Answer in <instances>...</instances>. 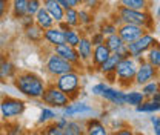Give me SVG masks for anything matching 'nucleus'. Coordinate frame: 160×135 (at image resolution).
Wrapping results in <instances>:
<instances>
[{
  "label": "nucleus",
  "mask_w": 160,
  "mask_h": 135,
  "mask_svg": "<svg viewBox=\"0 0 160 135\" xmlns=\"http://www.w3.org/2000/svg\"><path fill=\"white\" fill-rule=\"evenodd\" d=\"M57 120V114L52 108H43L42 112H40V118H39V123L40 124H46V123H52Z\"/></svg>",
  "instance_id": "7c9ffc66"
},
{
  "label": "nucleus",
  "mask_w": 160,
  "mask_h": 135,
  "mask_svg": "<svg viewBox=\"0 0 160 135\" xmlns=\"http://www.w3.org/2000/svg\"><path fill=\"white\" fill-rule=\"evenodd\" d=\"M25 108H26L25 101L14 97H5L0 101V114L3 118H14L22 115L25 112Z\"/></svg>",
  "instance_id": "6e6552de"
},
{
  "label": "nucleus",
  "mask_w": 160,
  "mask_h": 135,
  "mask_svg": "<svg viewBox=\"0 0 160 135\" xmlns=\"http://www.w3.org/2000/svg\"><path fill=\"white\" fill-rule=\"evenodd\" d=\"M56 88H59L62 92H65L71 100H76L80 92V75L77 71L63 74L60 77H56L54 81Z\"/></svg>",
  "instance_id": "20e7f679"
},
{
  "label": "nucleus",
  "mask_w": 160,
  "mask_h": 135,
  "mask_svg": "<svg viewBox=\"0 0 160 135\" xmlns=\"http://www.w3.org/2000/svg\"><path fill=\"white\" fill-rule=\"evenodd\" d=\"M106 88H108V84H106V83H97V84H94V86H92L91 92H92V95L102 97V94L105 92V89H106Z\"/></svg>",
  "instance_id": "ea45409f"
},
{
  "label": "nucleus",
  "mask_w": 160,
  "mask_h": 135,
  "mask_svg": "<svg viewBox=\"0 0 160 135\" xmlns=\"http://www.w3.org/2000/svg\"><path fill=\"white\" fill-rule=\"evenodd\" d=\"M137 112H146V114H156V112H160V103L157 101H152V100H145L140 106L136 108Z\"/></svg>",
  "instance_id": "c85d7f7f"
},
{
  "label": "nucleus",
  "mask_w": 160,
  "mask_h": 135,
  "mask_svg": "<svg viewBox=\"0 0 160 135\" xmlns=\"http://www.w3.org/2000/svg\"><path fill=\"white\" fill-rule=\"evenodd\" d=\"M145 32H148L145 28L137 26V25H131V23H123L122 26H119L117 34H119L122 40L128 45V43H134L136 40H139Z\"/></svg>",
  "instance_id": "9d476101"
},
{
  "label": "nucleus",
  "mask_w": 160,
  "mask_h": 135,
  "mask_svg": "<svg viewBox=\"0 0 160 135\" xmlns=\"http://www.w3.org/2000/svg\"><path fill=\"white\" fill-rule=\"evenodd\" d=\"M149 100H152V101H157V103H160V92H156L154 95L149 98Z\"/></svg>",
  "instance_id": "de8ad7c7"
},
{
  "label": "nucleus",
  "mask_w": 160,
  "mask_h": 135,
  "mask_svg": "<svg viewBox=\"0 0 160 135\" xmlns=\"http://www.w3.org/2000/svg\"><path fill=\"white\" fill-rule=\"evenodd\" d=\"M120 6L136 9V11H148L149 0H120Z\"/></svg>",
  "instance_id": "b1692460"
},
{
  "label": "nucleus",
  "mask_w": 160,
  "mask_h": 135,
  "mask_svg": "<svg viewBox=\"0 0 160 135\" xmlns=\"http://www.w3.org/2000/svg\"><path fill=\"white\" fill-rule=\"evenodd\" d=\"M26 14V0H11V16L14 19L20 20Z\"/></svg>",
  "instance_id": "4be33fe9"
},
{
  "label": "nucleus",
  "mask_w": 160,
  "mask_h": 135,
  "mask_svg": "<svg viewBox=\"0 0 160 135\" xmlns=\"http://www.w3.org/2000/svg\"><path fill=\"white\" fill-rule=\"evenodd\" d=\"M11 12V0H0V20Z\"/></svg>",
  "instance_id": "e433bc0d"
},
{
  "label": "nucleus",
  "mask_w": 160,
  "mask_h": 135,
  "mask_svg": "<svg viewBox=\"0 0 160 135\" xmlns=\"http://www.w3.org/2000/svg\"><path fill=\"white\" fill-rule=\"evenodd\" d=\"M48 108H56V109H63L66 108L72 100L66 95L65 92H62L59 88H56V84H49L46 86L43 95L40 98Z\"/></svg>",
  "instance_id": "423d86ee"
},
{
  "label": "nucleus",
  "mask_w": 160,
  "mask_h": 135,
  "mask_svg": "<svg viewBox=\"0 0 160 135\" xmlns=\"http://www.w3.org/2000/svg\"><path fill=\"white\" fill-rule=\"evenodd\" d=\"M65 22H66L71 28L80 26L79 9H77V8H68V9H65Z\"/></svg>",
  "instance_id": "c756f323"
},
{
  "label": "nucleus",
  "mask_w": 160,
  "mask_h": 135,
  "mask_svg": "<svg viewBox=\"0 0 160 135\" xmlns=\"http://www.w3.org/2000/svg\"><path fill=\"white\" fill-rule=\"evenodd\" d=\"M137 61L131 57L122 58L120 63L116 68V81L120 84L122 89H128L136 78V72H137Z\"/></svg>",
  "instance_id": "7ed1b4c3"
},
{
  "label": "nucleus",
  "mask_w": 160,
  "mask_h": 135,
  "mask_svg": "<svg viewBox=\"0 0 160 135\" xmlns=\"http://www.w3.org/2000/svg\"><path fill=\"white\" fill-rule=\"evenodd\" d=\"M112 52L108 49V46L103 43V45H99V46H94L92 48V58H91V63L96 66V68H99L102 66L108 58L111 55Z\"/></svg>",
  "instance_id": "f3484780"
},
{
  "label": "nucleus",
  "mask_w": 160,
  "mask_h": 135,
  "mask_svg": "<svg viewBox=\"0 0 160 135\" xmlns=\"http://www.w3.org/2000/svg\"><path fill=\"white\" fill-rule=\"evenodd\" d=\"M99 3H100V0H83V8H86V9H96L97 6H99Z\"/></svg>",
  "instance_id": "79ce46f5"
},
{
  "label": "nucleus",
  "mask_w": 160,
  "mask_h": 135,
  "mask_svg": "<svg viewBox=\"0 0 160 135\" xmlns=\"http://www.w3.org/2000/svg\"><path fill=\"white\" fill-rule=\"evenodd\" d=\"M43 40H45L49 46L56 48V46L65 43V32H63L60 28H57V25H56V26H52V28L43 31Z\"/></svg>",
  "instance_id": "ddd939ff"
},
{
  "label": "nucleus",
  "mask_w": 160,
  "mask_h": 135,
  "mask_svg": "<svg viewBox=\"0 0 160 135\" xmlns=\"http://www.w3.org/2000/svg\"><path fill=\"white\" fill-rule=\"evenodd\" d=\"M16 75H17V68L14 66L12 61L5 58L0 65V83H6L9 78H14Z\"/></svg>",
  "instance_id": "412c9836"
},
{
  "label": "nucleus",
  "mask_w": 160,
  "mask_h": 135,
  "mask_svg": "<svg viewBox=\"0 0 160 135\" xmlns=\"http://www.w3.org/2000/svg\"><path fill=\"white\" fill-rule=\"evenodd\" d=\"M12 80H14V86L20 92L32 100H40L46 89V84L42 80V77H39L34 72H29V71L17 72V75Z\"/></svg>",
  "instance_id": "f257e3e1"
},
{
  "label": "nucleus",
  "mask_w": 160,
  "mask_h": 135,
  "mask_svg": "<svg viewBox=\"0 0 160 135\" xmlns=\"http://www.w3.org/2000/svg\"><path fill=\"white\" fill-rule=\"evenodd\" d=\"M112 135H134V132H132L131 128H122L119 131H116Z\"/></svg>",
  "instance_id": "c03bdc74"
},
{
  "label": "nucleus",
  "mask_w": 160,
  "mask_h": 135,
  "mask_svg": "<svg viewBox=\"0 0 160 135\" xmlns=\"http://www.w3.org/2000/svg\"><path fill=\"white\" fill-rule=\"evenodd\" d=\"M63 134L65 135H85V126L82 123H79V121L68 120V124L65 126Z\"/></svg>",
  "instance_id": "cd10ccee"
},
{
  "label": "nucleus",
  "mask_w": 160,
  "mask_h": 135,
  "mask_svg": "<svg viewBox=\"0 0 160 135\" xmlns=\"http://www.w3.org/2000/svg\"><path fill=\"white\" fill-rule=\"evenodd\" d=\"M52 52L54 54H57L59 57H62L63 60H66V61H69L71 65H74V66H79L80 63V57H79V52H77V49L76 48H72V46H69L68 43H63V45H59V46H56V48H52Z\"/></svg>",
  "instance_id": "9b49d317"
},
{
  "label": "nucleus",
  "mask_w": 160,
  "mask_h": 135,
  "mask_svg": "<svg viewBox=\"0 0 160 135\" xmlns=\"http://www.w3.org/2000/svg\"><path fill=\"white\" fill-rule=\"evenodd\" d=\"M56 2H59L60 5L65 8V9H68V3H66V0H56Z\"/></svg>",
  "instance_id": "09e8293b"
},
{
  "label": "nucleus",
  "mask_w": 160,
  "mask_h": 135,
  "mask_svg": "<svg viewBox=\"0 0 160 135\" xmlns=\"http://www.w3.org/2000/svg\"><path fill=\"white\" fill-rule=\"evenodd\" d=\"M122 58L123 57L119 55V54H111L109 58H108L102 66H99V71L103 75H114V74H116V68H117V65L120 63Z\"/></svg>",
  "instance_id": "aec40b11"
},
{
  "label": "nucleus",
  "mask_w": 160,
  "mask_h": 135,
  "mask_svg": "<svg viewBox=\"0 0 160 135\" xmlns=\"http://www.w3.org/2000/svg\"><path fill=\"white\" fill-rule=\"evenodd\" d=\"M92 43L88 36H82L80 37V41L77 45V52H79V57H80V61L82 63H89L91 58H92Z\"/></svg>",
  "instance_id": "4468645a"
},
{
  "label": "nucleus",
  "mask_w": 160,
  "mask_h": 135,
  "mask_svg": "<svg viewBox=\"0 0 160 135\" xmlns=\"http://www.w3.org/2000/svg\"><path fill=\"white\" fill-rule=\"evenodd\" d=\"M40 8H42V0H26V12H28V16L34 17Z\"/></svg>",
  "instance_id": "c9c22d12"
},
{
  "label": "nucleus",
  "mask_w": 160,
  "mask_h": 135,
  "mask_svg": "<svg viewBox=\"0 0 160 135\" xmlns=\"http://www.w3.org/2000/svg\"><path fill=\"white\" fill-rule=\"evenodd\" d=\"M89 40H91L92 46H99V45H103V43H105V36H103L100 31H96V32H92V36L89 37Z\"/></svg>",
  "instance_id": "58836bf2"
},
{
  "label": "nucleus",
  "mask_w": 160,
  "mask_h": 135,
  "mask_svg": "<svg viewBox=\"0 0 160 135\" xmlns=\"http://www.w3.org/2000/svg\"><path fill=\"white\" fill-rule=\"evenodd\" d=\"M117 26L112 23V22H103L102 25H100L99 31L105 36V37H108V36H112V34H117Z\"/></svg>",
  "instance_id": "f704fd0d"
},
{
  "label": "nucleus",
  "mask_w": 160,
  "mask_h": 135,
  "mask_svg": "<svg viewBox=\"0 0 160 135\" xmlns=\"http://www.w3.org/2000/svg\"><path fill=\"white\" fill-rule=\"evenodd\" d=\"M34 22H36V25L42 28L43 31L45 29H49V28H52V26H56V22L54 19L51 17V14L42 6L39 11H37V14L34 16Z\"/></svg>",
  "instance_id": "a211bd4d"
},
{
  "label": "nucleus",
  "mask_w": 160,
  "mask_h": 135,
  "mask_svg": "<svg viewBox=\"0 0 160 135\" xmlns=\"http://www.w3.org/2000/svg\"><path fill=\"white\" fill-rule=\"evenodd\" d=\"M45 135H65L63 134V129H60L59 126H56V123H49L45 129Z\"/></svg>",
  "instance_id": "4c0bfd02"
},
{
  "label": "nucleus",
  "mask_w": 160,
  "mask_h": 135,
  "mask_svg": "<svg viewBox=\"0 0 160 135\" xmlns=\"http://www.w3.org/2000/svg\"><path fill=\"white\" fill-rule=\"evenodd\" d=\"M68 8H77L80 5H83V0H66Z\"/></svg>",
  "instance_id": "a18cd8bd"
},
{
  "label": "nucleus",
  "mask_w": 160,
  "mask_h": 135,
  "mask_svg": "<svg viewBox=\"0 0 160 135\" xmlns=\"http://www.w3.org/2000/svg\"><path fill=\"white\" fill-rule=\"evenodd\" d=\"M156 92H159V81H156V80L142 86V94L145 95V98H151Z\"/></svg>",
  "instance_id": "72a5a7b5"
},
{
  "label": "nucleus",
  "mask_w": 160,
  "mask_h": 135,
  "mask_svg": "<svg viewBox=\"0 0 160 135\" xmlns=\"http://www.w3.org/2000/svg\"><path fill=\"white\" fill-rule=\"evenodd\" d=\"M45 66H46L48 74L52 75V77H60V75H63V74H68V72L76 71L74 65H71L69 61L63 60V58L59 57V55L54 54V52H51V54L48 55Z\"/></svg>",
  "instance_id": "0eeeda50"
},
{
  "label": "nucleus",
  "mask_w": 160,
  "mask_h": 135,
  "mask_svg": "<svg viewBox=\"0 0 160 135\" xmlns=\"http://www.w3.org/2000/svg\"><path fill=\"white\" fill-rule=\"evenodd\" d=\"M134 135H143V134H134Z\"/></svg>",
  "instance_id": "864d4df0"
},
{
  "label": "nucleus",
  "mask_w": 160,
  "mask_h": 135,
  "mask_svg": "<svg viewBox=\"0 0 160 135\" xmlns=\"http://www.w3.org/2000/svg\"><path fill=\"white\" fill-rule=\"evenodd\" d=\"M151 124H152V129H154V134L156 135H160V117H156L152 115L151 118Z\"/></svg>",
  "instance_id": "a19ab883"
},
{
  "label": "nucleus",
  "mask_w": 160,
  "mask_h": 135,
  "mask_svg": "<svg viewBox=\"0 0 160 135\" xmlns=\"http://www.w3.org/2000/svg\"><path fill=\"white\" fill-rule=\"evenodd\" d=\"M159 92H160V83H159Z\"/></svg>",
  "instance_id": "603ef678"
},
{
  "label": "nucleus",
  "mask_w": 160,
  "mask_h": 135,
  "mask_svg": "<svg viewBox=\"0 0 160 135\" xmlns=\"http://www.w3.org/2000/svg\"><path fill=\"white\" fill-rule=\"evenodd\" d=\"M42 6L51 14V17L56 22V25L65 20V8L60 5L59 2H56V0H43Z\"/></svg>",
  "instance_id": "2eb2a0df"
},
{
  "label": "nucleus",
  "mask_w": 160,
  "mask_h": 135,
  "mask_svg": "<svg viewBox=\"0 0 160 135\" xmlns=\"http://www.w3.org/2000/svg\"><path fill=\"white\" fill-rule=\"evenodd\" d=\"M157 40L154 39V36L151 32H145L139 40H136L134 43H128L126 48H128V52H129V57L134 58L137 63L143 61V54H146L154 45H156Z\"/></svg>",
  "instance_id": "39448f33"
},
{
  "label": "nucleus",
  "mask_w": 160,
  "mask_h": 135,
  "mask_svg": "<svg viewBox=\"0 0 160 135\" xmlns=\"http://www.w3.org/2000/svg\"><path fill=\"white\" fill-rule=\"evenodd\" d=\"M94 112L92 106L86 104L85 101H77V103H69L66 108L62 109V117H76V115H86V114H91Z\"/></svg>",
  "instance_id": "f8f14e48"
},
{
  "label": "nucleus",
  "mask_w": 160,
  "mask_h": 135,
  "mask_svg": "<svg viewBox=\"0 0 160 135\" xmlns=\"http://www.w3.org/2000/svg\"><path fill=\"white\" fill-rule=\"evenodd\" d=\"M102 98H105L106 101L116 104V106H125L126 101H125V91L123 89H116V88H111L108 86L105 89V92L102 94Z\"/></svg>",
  "instance_id": "dca6fc26"
},
{
  "label": "nucleus",
  "mask_w": 160,
  "mask_h": 135,
  "mask_svg": "<svg viewBox=\"0 0 160 135\" xmlns=\"http://www.w3.org/2000/svg\"><path fill=\"white\" fill-rule=\"evenodd\" d=\"M3 60H5V55H3V52L0 51V65H2V61H3Z\"/></svg>",
  "instance_id": "8fccbe9b"
},
{
  "label": "nucleus",
  "mask_w": 160,
  "mask_h": 135,
  "mask_svg": "<svg viewBox=\"0 0 160 135\" xmlns=\"http://www.w3.org/2000/svg\"><path fill=\"white\" fill-rule=\"evenodd\" d=\"M85 134L86 135H108V128L100 121L99 118H91V120L86 121Z\"/></svg>",
  "instance_id": "6ab92c4d"
},
{
  "label": "nucleus",
  "mask_w": 160,
  "mask_h": 135,
  "mask_svg": "<svg viewBox=\"0 0 160 135\" xmlns=\"http://www.w3.org/2000/svg\"><path fill=\"white\" fill-rule=\"evenodd\" d=\"M25 36H26V39L31 40L32 43H40V41L43 40V29L39 28V26L34 23V25H31L29 28L25 29Z\"/></svg>",
  "instance_id": "a878e982"
},
{
  "label": "nucleus",
  "mask_w": 160,
  "mask_h": 135,
  "mask_svg": "<svg viewBox=\"0 0 160 135\" xmlns=\"http://www.w3.org/2000/svg\"><path fill=\"white\" fill-rule=\"evenodd\" d=\"M116 14L120 17L122 23L137 25V26L145 28L146 31H149L152 28V19L148 11H136V9H129L125 6H119L116 9Z\"/></svg>",
  "instance_id": "f03ea898"
},
{
  "label": "nucleus",
  "mask_w": 160,
  "mask_h": 135,
  "mask_svg": "<svg viewBox=\"0 0 160 135\" xmlns=\"http://www.w3.org/2000/svg\"><path fill=\"white\" fill-rule=\"evenodd\" d=\"M157 17H160V5H159V8H157Z\"/></svg>",
  "instance_id": "3c124183"
},
{
  "label": "nucleus",
  "mask_w": 160,
  "mask_h": 135,
  "mask_svg": "<svg viewBox=\"0 0 160 135\" xmlns=\"http://www.w3.org/2000/svg\"><path fill=\"white\" fill-rule=\"evenodd\" d=\"M80 37H82V34H80L76 28H71L69 31H65V43H68V45L72 46V48H77V45H79V41H80Z\"/></svg>",
  "instance_id": "2f4dec72"
},
{
  "label": "nucleus",
  "mask_w": 160,
  "mask_h": 135,
  "mask_svg": "<svg viewBox=\"0 0 160 135\" xmlns=\"http://www.w3.org/2000/svg\"><path fill=\"white\" fill-rule=\"evenodd\" d=\"M57 28H60V29H62L63 32H65V31H69V29H71V26H69V25H68V23H66L65 20H63V22H60V23H57Z\"/></svg>",
  "instance_id": "49530a36"
},
{
  "label": "nucleus",
  "mask_w": 160,
  "mask_h": 135,
  "mask_svg": "<svg viewBox=\"0 0 160 135\" xmlns=\"http://www.w3.org/2000/svg\"><path fill=\"white\" fill-rule=\"evenodd\" d=\"M79 22L80 26H89L94 23V14L91 9H86V8H82L79 9Z\"/></svg>",
  "instance_id": "473e14b6"
},
{
  "label": "nucleus",
  "mask_w": 160,
  "mask_h": 135,
  "mask_svg": "<svg viewBox=\"0 0 160 135\" xmlns=\"http://www.w3.org/2000/svg\"><path fill=\"white\" fill-rule=\"evenodd\" d=\"M157 68H154L152 65H149L146 60L140 61L139 66H137V72H136V78H134V83L137 86H143L152 80H156L157 77Z\"/></svg>",
  "instance_id": "1a4fd4ad"
},
{
  "label": "nucleus",
  "mask_w": 160,
  "mask_h": 135,
  "mask_svg": "<svg viewBox=\"0 0 160 135\" xmlns=\"http://www.w3.org/2000/svg\"><path fill=\"white\" fill-rule=\"evenodd\" d=\"M145 100H146V98L142 94V91H128V92H125V101H126V104H129V106L137 108Z\"/></svg>",
  "instance_id": "393cba45"
},
{
  "label": "nucleus",
  "mask_w": 160,
  "mask_h": 135,
  "mask_svg": "<svg viewBox=\"0 0 160 135\" xmlns=\"http://www.w3.org/2000/svg\"><path fill=\"white\" fill-rule=\"evenodd\" d=\"M146 61L149 65H152L154 68H160V45L159 41H156V45L146 52Z\"/></svg>",
  "instance_id": "bb28decb"
},
{
  "label": "nucleus",
  "mask_w": 160,
  "mask_h": 135,
  "mask_svg": "<svg viewBox=\"0 0 160 135\" xmlns=\"http://www.w3.org/2000/svg\"><path fill=\"white\" fill-rule=\"evenodd\" d=\"M105 45L108 46V49L112 52V54H116V52H119L120 48H123L126 43L122 40L119 34H112V36H108V37H105Z\"/></svg>",
  "instance_id": "5701e85b"
},
{
  "label": "nucleus",
  "mask_w": 160,
  "mask_h": 135,
  "mask_svg": "<svg viewBox=\"0 0 160 135\" xmlns=\"http://www.w3.org/2000/svg\"><path fill=\"white\" fill-rule=\"evenodd\" d=\"M20 23H22V26L26 29V28H29L31 25H34L36 22H34V17H32V16H28V14H26L23 19H20Z\"/></svg>",
  "instance_id": "37998d69"
}]
</instances>
